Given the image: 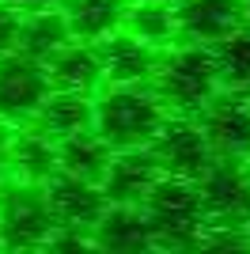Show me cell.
Masks as SVG:
<instances>
[{
	"instance_id": "obj_26",
	"label": "cell",
	"mask_w": 250,
	"mask_h": 254,
	"mask_svg": "<svg viewBox=\"0 0 250 254\" xmlns=\"http://www.w3.org/2000/svg\"><path fill=\"white\" fill-rule=\"evenodd\" d=\"M163 4H175V0H163Z\"/></svg>"
},
{
	"instance_id": "obj_14",
	"label": "cell",
	"mask_w": 250,
	"mask_h": 254,
	"mask_svg": "<svg viewBox=\"0 0 250 254\" xmlns=\"http://www.w3.org/2000/svg\"><path fill=\"white\" fill-rule=\"evenodd\" d=\"M4 171H8L11 179L38 182L42 186V182L57 171V140L46 137L38 126L8 133V144H4Z\"/></svg>"
},
{
	"instance_id": "obj_3",
	"label": "cell",
	"mask_w": 250,
	"mask_h": 254,
	"mask_svg": "<svg viewBox=\"0 0 250 254\" xmlns=\"http://www.w3.org/2000/svg\"><path fill=\"white\" fill-rule=\"evenodd\" d=\"M152 228L156 247H197L201 232H205V205H201L197 182L175 179V175H159L156 186L148 190V197L140 201Z\"/></svg>"
},
{
	"instance_id": "obj_20",
	"label": "cell",
	"mask_w": 250,
	"mask_h": 254,
	"mask_svg": "<svg viewBox=\"0 0 250 254\" xmlns=\"http://www.w3.org/2000/svg\"><path fill=\"white\" fill-rule=\"evenodd\" d=\"M122 27L129 34H136L140 42L156 46V50H167L178 38L175 4H163V0H129V11H125Z\"/></svg>"
},
{
	"instance_id": "obj_10",
	"label": "cell",
	"mask_w": 250,
	"mask_h": 254,
	"mask_svg": "<svg viewBox=\"0 0 250 254\" xmlns=\"http://www.w3.org/2000/svg\"><path fill=\"white\" fill-rule=\"evenodd\" d=\"M42 190H46V201H50V212H53V220H57V228L91 232L95 220L106 209L103 186L87 182V179H76L68 171H53L50 179L42 182Z\"/></svg>"
},
{
	"instance_id": "obj_13",
	"label": "cell",
	"mask_w": 250,
	"mask_h": 254,
	"mask_svg": "<svg viewBox=\"0 0 250 254\" xmlns=\"http://www.w3.org/2000/svg\"><path fill=\"white\" fill-rule=\"evenodd\" d=\"M46 76H50L53 91H76V95H95L103 87V61H99V46L95 42H64L61 50L46 57Z\"/></svg>"
},
{
	"instance_id": "obj_1",
	"label": "cell",
	"mask_w": 250,
	"mask_h": 254,
	"mask_svg": "<svg viewBox=\"0 0 250 254\" xmlns=\"http://www.w3.org/2000/svg\"><path fill=\"white\" fill-rule=\"evenodd\" d=\"M163 122H167V106L159 103L152 84H106L103 95H95L91 129L114 152L148 148Z\"/></svg>"
},
{
	"instance_id": "obj_9",
	"label": "cell",
	"mask_w": 250,
	"mask_h": 254,
	"mask_svg": "<svg viewBox=\"0 0 250 254\" xmlns=\"http://www.w3.org/2000/svg\"><path fill=\"white\" fill-rule=\"evenodd\" d=\"M175 23L182 42L216 46L250 19L243 0H175Z\"/></svg>"
},
{
	"instance_id": "obj_5",
	"label": "cell",
	"mask_w": 250,
	"mask_h": 254,
	"mask_svg": "<svg viewBox=\"0 0 250 254\" xmlns=\"http://www.w3.org/2000/svg\"><path fill=\"white\" fill-rule=\"evenodd\" d=\"M197 193L208 220L220 224H250V167L247 159L212 156L197 179Z\"/></svg>"
},
{
	"instance_id": "obj_18",
	"label": "cell",
	"mask_w": 250,
	"mask_h": 254,
	"mask_svg": "<svg viewBox=\"0 0 250 254\" xmlns=\"http://www.w3.org/2000/svg\"><path fill=\"white\" fill-rule=\"evenodd\" d=\"M110 156H114V148L95 129H80L72 137L57 140V171H68V175L87 179V182H103Z\"/></svg>"
},
{
	"instance_id": "obj_25",
	"label": "cell",
	"mask_w": 250,
	"mask_h": 254,
	"mask_svg": "<svg viewBox=\"0 0 250 254\" xmlns=\"http://www.w3.org/2000/svg\"><path fill=\"white\" fill-rule=\"evenodd\" d=\"M243 4H247V19H250V0H243Z\"/></svg>"
},
{
	"instance_id": "obj_24",
	"label": "cell",
	"mask_w": 250,
	"mask_h": 254,
	"mask_svg": "<svg viewBox=\"0 0 250 254\" xmlns=\"http://www.w3.org/2000/svg\"><path fill=\"white\" fill-rule=\"evenodd\" d=\"M4 144H8V133H4V126H0V179L8 175V171H4Z\"/></svg>"
},
{
	"instance_id": "obj_16",
	"label": "cell",
	"mask_w": 250,
	"mask_h": 254,
	"mask_svg": "<svg viewBox=\"0 0 250 254\" xmlns=\"http://www.w3.org/2000/svg\"><path fill=\"white\" fill-rule=\"evenodd\" d=\"M61 11L68 19V31L80 42H103L114 31H122L129 0H61Z\"/></svg>"
},
{
	"instance_id": "obj_6",
	"label": "cell",
	"mask_w": 250,
	"mask_h": 254,
	"mask_svg": "<svg viewBox=\"0 0 250 254\" xmlns=\"http://www.w3.org/2000/svg\"><path fill=\"white\" fill-rule=\"evenodd\" d=\"M46 64L11 50L0 57V126H27L50 95Z\"/></svg>"
},
{
	"instance_id": "obj_19",
	"label": "cell",
	"mask_w": 250,
	"mask_h": 254,
	"mask_svg": "<svg viewBox=\"0 0 250 254\" xmlns=\"http://www.w3.org/2000/svg\"><path fill=\"white\" fill-rule=\"evenodd\" d=\"M64 42H72V31H68V19H64L61 8H42V11L19 15V38H15L19 53L34 57V61H46Z\"/></svg>"
},
{
	"instance_id": "obj_12",
	"label": "cell",
	"mask_w": 250,
	"mask_h": 254,
	"mask_svg": "<svg viewBox=\"0 0 250 254\" xmlns=\"http://www.w3.org/2000/svg\"><path fill=\"white\" fill-rule=\"evenodd\" d=\"M95 46H99V61H103V84H152V72L163 53L156 46L140 42L125 27Z\"/></svg>"
},
{
	"instance_id": "obj_15",
	"label": "cell",
	"mask_w": 250,
	"mask_h": 254,
	"mask_svg": "<svg viewBox=\"0 0 250 254\" xmlns=\"http://www.w3.org/2000/svg\"><path fill=\"white\" fill-rule=\"evenodd\" d=\"M91 239L103 251H122V254L156 247L152 228H148V216H144L140 205H106L103 216L91 228Z\"/></svg>"
},
{
	"instance_id": "obj_8",
	"label": "cell",
	"mask_w": 250,
	"mask_h": 254,
	"mask_svg": "<svg viewBox=\"0 0 250 254\" xmlns=\"http://www.w3.org/2000/svg\"><path fill=\"white\" fill-rule=\"evenodd\" d=\"M148 148H152V156H156L163 175L189 179V182L212 163V148H208L197 118H189V114H167V122L159 126L156 140Z\"/></svg>"
},
{
	"instance_id": "obj_22",
	"label": "cell",
	"mask_w": 250,
	"mask_h": 254,
	"mask_svg": "<svg viewBox=\"0 0 250 254\" xmlns=\"http://www.w3.org/2000/svg\"><path fill=\"white\" fill-rule=\"evenodd\" d=\"M15 38H19V11L0 0V57L15 50Z\"/></svg>"
},
{
	"instance_id": "obj_21",
	"label": "cell",
	"mask_w": 250,
	"mask_h": 254,
	"mask_svg": "<svg viewBox=\"0 0 250 254\" xmlns=\"http://www.w3.org/2000/svg\"><path fill=\"white\" fill-rule=\"evenodd\" d=\"M212 57H216L220 87L250 95V23H243L235 34L212 46Z\"/></svg>"
},
{
	"instance_id": "obj_11",
	"label": "cell",
	"mask_w": 250,
	"mask_h": 254,
	"mask_svg": "<svg viewBox=\"0 0 250 254\" xmlns=\"http://www.w3.org/2000/svg\"><path fill=\"white\" fill-rule=\"evenodd\" d=\"M159 175L163 171H159L152 148H122L110 156V167L99 186H103L106 205H140Z\"/></svg>"
},
{
	"instance_id": "obj_2",
	"label": "cell",
	"mask_w": 250,
	"mask_h": 254,
	"mask_svg": "<svg viewBox=\"0 0 250 254\" xmlns=\"http://www.w3.org/2000/svg\"><path fill=\"white\" fill-rule=\"evenodd\" d=\"M152 91L167 106V114L193 118L220 91V72H216L212 46H197V42L167 46L159 53L156 72H152Z\"/></svg>"
},
{
	"instance_id": "obj_27",
	"label": "cell",
	"mask_w": 250,
	"mask_h": 254,
	"mask_svg": "<svg viewBox=\"0 0 250 254\" xmlns=\"http://www.w3.org/2000/svg\"><path fill=\"white\" fill-rule=\"evenodd\" d=\"M247 167H250V159H247Z\"/></svg>"
},
{
	"instance_id": "obj_23",
	"label": "cell",
	"mask_w": 250,
	"mask_h": 254,
	"mask_svg": "<svg viewBox=\"0 0 250 254\" xmlns=\"http://www.w3.org/2000/svg\"><path fill=\"white\" fill-rule=\"evenodd\" d=\"M8 8H15L19 15H27V11H42V8H61V0H4Z\"/></svg>"
},
{
	"instance_id": "obj_4",
	"label": "cell",
	"mask_w": 250,
	"mask_h": 254,
	"mask_svg": "<svg viewBox=\"0 0 250 254\" xmlns=\"http://www.w3.org/2000/svg\"><path fill=\"white\" fill-rule=\"evenodd\" d=\"M53 228H57V220L50 212L46 190L38 182L4 175L0 179V247H11V251L46 247Z\"/></svg>"
},
{
	"instance_id": "obj_7",
	"label": "cell",
	"mask_w": 250,
	"mask_h": 254,
	"mask_svg": "<svg viewBox=\"0 0 250 254\" xmlns=\"http://www.w3.org/2000/svg\"><path fill=\"white\" fill-rule=\"evenodd\" d=\"M193 118H197L212 156L250 159V95L220 87Z\"/></svg>"
},
{
	"instance_id": "obj_17",
	"label": "cell",
	"mask_w": 250,
	"mask_h": 254,
	"mask_svg": "<svg viewBox=\"0 0 250 254\" xmlns=\"http://www.w3.org/2000/svg\"><path fill=\"white\" fill-rule=\"evenodd\" d=\"M91 118H95V95L50 91L46 103L38 106V114H34V126H38L46 137L61 140V137L80 133V129H91Z\"/></svg>"
}]
</instances>
